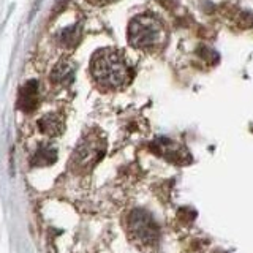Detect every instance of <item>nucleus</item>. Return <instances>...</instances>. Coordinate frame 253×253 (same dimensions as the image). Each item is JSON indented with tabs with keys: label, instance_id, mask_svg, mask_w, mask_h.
<instances>
[{
	"label": "nucleus",
	"instance_id": "nucleus-1",
	"mask_svg": "<svg viewBox=\"0 0 253 253\" xmlns=\"http://www.w3.org/2000/svg\"><path fill=\"white\" fill-rule=\"evenodd\" d=\"M90 73L98 87L105 90H117L128 85L133 71L124 54L116 49H101L93 54Z\"/></svg>",
	"mask_w": 253,
	"mask_h": 253
},
{
	"label": "nucleus",
	"instance_id": "nucleus-2",
	"mask_svg": "<svg viewBox=\"0 0 253 253\" xmlns=\"http://www.w3.org/2000/svg\"><path fill=\"white\" fill-rule=\"evenodd\" d=\"M166 38L163 24L154 14H139L128 26V43L136 49H154Z\"/></svg>",
	"mask_w": 253,
	"mask_h": 253
},
{
	"label": "nucleus",
	"instance_id": "nucleus-3",
	"mask_svg": "<svg viewBox=\"0 0 253 253\" xmlns=\"http://www.w3.org/2000/svg\"><path fill=\"white\" fill-rule=\"evenodd\" d=\"M106 152V139L97 131L87 133L84 139L79 141L73 155L70 158V169L76 174L89 172L95 168Z\"/></svg>",
	"mask_w": 253,
	"mask_h": 253
},
{
	"label": "nucleus",
	"instance_id": "nucleus-4",
	"mask_svg": "<svg viewBox=\"0 0 253 253\" xmlns=\"http://www.w3.org/2000/svg\"><path fill=\"white\" fill-rule=\"evenodd\" d=\"M128 234L139 245H154L158 241V226L146 211L136 209L128 217Z\"/></svg>",
	"mask_w": 253,
	"mask_h": 253
},
{
	"label": "nucleus",
	"instance_id": "nucleus-5",
	"mask_svg": "<svg viewBox=\"0 0 253 253\" xmlns=\"http://www.w3.org/2000/svg\"><path fill=\"white\" fill-rule=\"evenodd\" d=\"M40 103V89L37 81H29L26 83L19 90V100L18 106L24 113H32L35 111Z\"/></svg>",
	"mask_w": 253,
	"mask_h": 253
},
{
	"label": "nucleus",
	"instance_id": "nucleus-6",
	"mask_svg": "<svg viewBox=\"0 0 253 253\" xmlns=\"http://www.w3.org/2000/svg\"><path fill=\"white\" fill-rule=\"evenodd\" d=\"M75 78V67L68 60H62L51 71V81L59 85H68Z\"/></svg>",
	"mask_w": 253,
	"mask_h": 253
},
{
	"label": "nucleus",
	"instance_id": "nucleus-7",
	"mask_svg": "<svg viewBox=\"0 0 253 253\" xmlns=\"http://www.w3.org/2000/svg\"><path fill=\"white\" fill-rule=\"evenodd\" d=\"M38 126L47 136H57L63 131V119L59 114H46L38 121Z\"/></svg>",
	"mask_w": 253,
	"mask_h": 253
},
{
	"label": "nucleus",
	"instance_id": "nucleus-8",
	"mask_svg": "<svg viewBox=\"0 0 253 253\" xmlns=\"http://www.w3.org/2000/svg\"><path fill=\"white\" fill-rule=\"evenodd\" d=\"M57 160V150L49 144H42L38 146L34 157H32V165L43 168V166H51Z\"/></svg>",
	"mask_w": 253,
	"mask_h": 253
},
{
	"label": "nucleus",
	"instance_id": "nucleus-9",
	"mask_svg": "<svg viewBox=\"0 0 253 253\" xmlns=\"http://www.w3.org/2000/svg\"><path fill=\"white\" fill-rule=\"evenodd\" d=\"M81 35H83L81 26H79V24H75V26L62 29L57 35V40H59L60 46L67 47V49H73V47H76L78 43L81 42Z\"/></svg>",
	"mask_w": 253,
	"mask_h": 253
},
{
	"label": "nucleus",
	"instance_id": "nucleus-10",
	"mask_svg": "<svg viewBox=\"0 0 253 253\" xmlns=\"http://www.w3.org/2000/svg\"><path fill=\"white\" fill-rule=\"evenodd\" d=\"M87 2L92 3V5H106L109 2H113V0H87Z\"/></svg>",
	"mask_w": 253,
	"mask_h": 253
}]
</instances>
